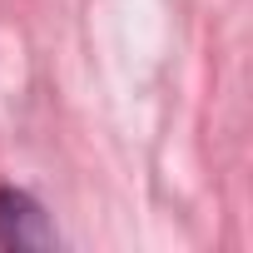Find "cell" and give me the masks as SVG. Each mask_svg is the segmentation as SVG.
Returning <instances> with one entry per match:
<instances>
[{"instance_id": "obj_1", "label": "cell", "mask_w": 253, "mask_h": 253, "mask_svg": "<svg viewBox=\"0 0 253 253\" xmlns=\"http://www.w3.org/2000/svg\"><path fill=\"white\" fill-rule=\"evenodd\" d=\"M0 243L5 248H50L55 243V233L30 194L0 189Z\"/></svg>"}]
</instances>
